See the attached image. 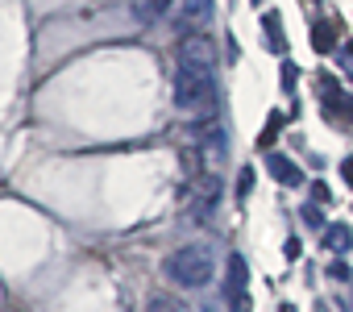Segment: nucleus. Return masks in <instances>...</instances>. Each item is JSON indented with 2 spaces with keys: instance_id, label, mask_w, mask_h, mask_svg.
<instances>
[{
  "instance_id": "nucleus-14",
  "label": "nucleus",
  "mask_w": 353,
  "mask_h": 312,
  "mask_svg": "<svg viewBox=\"0 0 353 312\" xmlns=\"http://www.w3.org/2000/svg\"><path fill=\"white\" fill-rule=\"evenodd\" d=\"M303 217H307V225H320V208H316V204H307Z\"/></svg>"
},
{
  "instance_id": "nucleus-13",
  "label": "nucleus",
  "mask_w": 353,
  "mask_h": 312,
  "mask_svg": "<svg viewBox=\"0 0 353 312\" xmlns=\"http://www.w3.org/2000/svg\"><path fill=\"white\" fill-rule=\"evenodd\" d=\"M328 275H332V279H341V283H345V279H349V266H345V262H332V271H328Z\"/></svg>"
},
{
  "instance_id": "nucleus-16",
  "label": "nucleus",
  "mask_w": 353,
  "mask_h": 312,
  "mask_svg": "<svg viewBox=\"0 0 353 312\" xmlns=\"http://www.w3.org/2000/svg\"><path fill=\"white\" fill-rule=\"evenodd\" d=\"M254 5H258V0H254Z\"/></svg>"
},
{
  "instance_id": "nucleus-7",
  "label": "nucleus",
  "mask_w": 353,
  "mask_h": 312,
  "mask_svg": "<svg viewBox=\"0 0 353 312\" xmlns=\"http://www.w3.org/2000/svg\"><path fill=\"white\" fill-rule=\"evenodd\" d=\"M133 13H137V21H141V26H154L158 17H166V13H170V0H137Z\"/></svg>"
},
{
  "instance_id": "nucleus-1",
  "label": "nucleus",
  "mask_w": 353,
  "mask_h": 312,
  "mask_svg": "<svg viewBox=\"0 0 353 312\" xmlns=\"http://www.w3.org/2000/svg\"><path fill=\"white\" fill-rule=\"evenodd\" d=\"M162 271H166V279H174L179 287L200 291V287H208V283L216 279V254H212L204 242H192V246H179V250H174Z\"/></svg>"
},
{
  "instance_id": "nucleus-9",
  "label": "nucleus",
  "mask_w": 353,
  "mask_h": 312,
  "mask_svg": "<svg viewBox=\"0 0 353 312\" xmlns=\"http://www.w3.org/2000/svg\"><path fill=\"white\" fill-rule=\"evenodd\" d=\"M229 291L233 295H245V258L241 254L229 258Z\"/></svg>"
},
{
  "instance_id": "nucleus-11",
  "label": "nucleus",
  "mask_w": 353,
  "mask_h": 312,
  "mask_svg": "<svg viewBox=\"0 0 353 312\" xmlns=\"http://www.w3.org/2000/svg\"><path fill=\"white\" fill-rule=\"evenodd\" d=\"M312 42H316V50H320V55L336 50V46H332V30H328V26H320V21L312 26Z\"/></svg>"
},
{
  "instance_id": "nucleus-15",
  "label": "nucleus",
  "mask_w": 353,
  "mask_h": 312,
  "mask_svg": "<svg viewBox=\"0 0 353 312\" xmlns=\"http://www.w3.org/2000/svg\"><path fill=\"white\" fill-rule=\"evenodd\" d=\"M341 171H345V179L353 184V159H345V163H341Z\"/></svg>"
},
{
  "instance_id": "nucleus-4",
  "label": "nucleus",
  "mask_w": 353,
  "mask_h": 312,
  "mask_svg": "<svg viewBox=\"0 0 353 312\" xmlns=\"http://www.w3.org/2000/svg\"><path fill=\"white\" fill-rule=\"evenodd\" d=\"M216 200H221V184H216V175H200V179H192V208H196L200 217H208V213L216 208Z\"/></svg>"
},
{
  "instance_id": "nucleus-2",
  "label": "nucleus",
  "mask_w": 353,
  "mask_h": 312,
  "mask_svg": "<svg viewBox=\"0 0 353 312\" xmlns=\"http://www.w3.org/2000/svg\"><path fill=\"white\" fill-rule=\"evenodd\" d=\"M174 104H179L183 113L212 117V108H216V79H212V71H204V67H179L174 71Z\"/></svg>"
},
{
  "instance_id": "nucleus-12",
  "label": "nucleus",
  "mask_w": 353,
  "mask_h": 312,
  "mask_svg": "<svg viewBox=\"0 0 353 312\" xmlns=\"http://www.w3.org/2000/svg\"><path fill=\"white\" fill-rule=\"evenodd\" d=\"M250 179H254V171L245 167V171H241V184H237V196H245V192H250Z\"/></svg>"
},
{
  "instance_id": "nucleus-8",
  "label": "nucleus",
  "mask_w": 353,
  "mask_h": 312,
  "mask_svg": "<svg viewBox=\"0 0 353 312\" xmlns=\"http://www.w3.org/2000/svg\"><path fill=\"white\" fill-rule=\"evenodd\" d=\"M145 312H192L179 295H166V291H154L150 295V304H145Z\"/></svg>"
},
{
  "instance_id": "nucleus-10",
  "label": "nucleus",
  "mask_w": 353,
  "mask_h": 312,
  "mask_svg": "<svg viewBox=\"0 0 353 312\" xmlns=\"http://www.w3.org/2000/svg\"><path fill=\"white\" fill-rule=\"evenodd\" d=\"M183 13H188V21H208L212 17V0H183Z\"/></svg>"
},
{
  "instance_id": "nucleus-6",
  "label": "nucleus",
  "mask_w": 353,
  "mask_h": 312,
  "mask_svg": "<svg viewBox=\"0 0 353 312\" xmlns=\"http://www.w3.org/2000/svg\"><path fill=\"white\" fill-rule=\"evenodd\" d=\"M324 246H328L332 254H349V250H353V229H349V225H328V229H324Z\"/></svg>"
},
{
  "instance_id": "nucleus-5",
  "label": "nucleus",
  "mask_w": 353,
  "mask_h": 312,
  "mask_svg": "<svg viewBox=\"0 0 353 312\" xmlns=\"http://www.w3.org/2000/svg\"><path fill=\"white\" fill-rule=\"evenodd\" d=\"M266 171L283 184V188H299L303 184V171H299V163H291L287 159V154H270V159H266Z\"/></svg>"
},
{
  "instance_id": "nucleus-3",
  "label": "nucleus",
  "mask_w": 353,
  "mask_h": 312,
  "mask_svg": "<svg viewBox=\"0 0 353 312\" xmlns=\"http://www.w3.org/2000/svg\"><path fill=\"white\" fill-rule=\"evenodd\" d=\"M179 67H204V71H212V67H216V46H212V38H208V34H188V38L179 42Z\"/></svg>"
}]
</instances>
